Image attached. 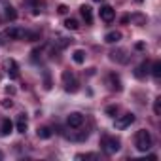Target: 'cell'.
Here are the masks:
<instances>
[{
	"label": "cell",
	"mask_w": 161,
	"mask_h": 161,
	"mask_svg": "<svg viewBox=\"0 0 161 161\" xmlns=\"http://www.w3.org/2000/svg\"><path fill=\"white\" fill-rule=\"evenodd\" d=\"M135 146H136L138 152H148V150L152 148V135H150V131L140 129V131L135 135Z\"/></svg>",
	"instance_id": "obj_1"
},
{
	"label": "cell",
	"mask_w": 161,
	"mask_h": 161,
	"mask_svg": "<svg viewBox=\"0 0 161 161\" xmlns=\"http://www.w3.org/2000/svg\"><path fill=\"white\" fill-rule=\"evenodd\" d=\"M101 146H103L104 153L114 155L116 152H119L121 142H119V138H116V136H103V138H101Z\"/></svg>",
	"instance_id": "obj_2"
},
{
	"label": "cell",
	"mask_w": 161,
	"mask_h": 161,
	"mask_svg": "<svg viewBox=\"0 0 161 161\" xmlns=\"http://www.w3.org/2000/svg\"><path fill=\"white\" fill-rule=\"evenodd\" d=\"M63 82H64L66 93H76V91L80 89V87H78V82L74 80V76H72V72H68V70L63 72Z\"/></svg>",
	"instance_id": "obj_3"
},
{
	"label": "cell",
	"mask_w": 161,
	"mask_h": 161,
	"mask_svg": "<svg viewBox=\"0 0 161 161\" xmlns=\"http://www.w3.org/2000/svg\"><path fill=\"white\" fill-rule=\"evenodd\" d=\"M131 123H135V114H131V112L116 118V129H127Z\"/></svg>",
	"instance_id": "obj_4"
},
{
	"label": "cell",
	"mask_w": 161,
	"mask_h": 161,
	"mask_svg": "<svg viewBox=\"0 0 161 161\" xmlns=\"http://www.w3.org/2000/svg\"><path fill=\"white\" fill-rule=\"evenodd\" d=\"M4 34L10 40H23V38H27V31L25 29H19V27H10Z\"/></svg>",
	"instance_id": "obj_5"
},
{
	"label": "cell",
	"mask_w": 161,
	"mask_h": 161,
	"mask_svg": "<svg viewBox=\"0 0 161 161\" xmlns=\"http://www.w3.org/2000/svg\"><path fill=\"white\" fill-rule=\"evenodd\" d=\"M66 123H68L72 129H78V127H82V125H84V116L80 114V112H72V114H68Z\"/></svg>",
	"instance_id": "obj_6"
},
{
	"label": "cell",
	"mask_w": 161,
	"mask_h": 161,
	"mask_svg": "<svg viewBox=\"0 0 161 161\" xmlns=\"http://www.w3.org/2000/svg\"><path fill=\"white\" fill-rule=\"evenodd\" d=\"M99 15H101V19H103L104 23H112L114 17H116V12H114L112 6H103V8L99 10Z\"/></svg>",
	"instance_id": "obj_7"
},
{
	"label": "cell",
	"mask_w": 161,
	"mask_h": 161,
	"mask_svg": "<svg viewBox=\"0 0 161 161\" xmlns=\"http://www.w3.org/2000/svg\"><path fill=\"white\" fill-rule=\"evenodd\" d=\"M6 68H8V76L12 80H17L19 78V64H17L15 59H8L6 61Z\"/></svg>",
	"instance_id": "obj_8"
},
{
	"label": "cell",
	"mask_w": 161,
	"mask_h": 161,
	"mask_svg": "<svg viewBox=\"0 0 161 161\" xmlns=\"http://www.w3.org/2000/svg\"><path fill=\"white\" fill-rule=\"evenodd\" d=\"M80 14H82V17L86 19L87 25L93 23V10H91V6H82V8H80Z\"/></svg>",
	"instance_id": "obj_9"
},
{
	"label": "cell",
	"mask_w": 161,
	"mask_h": 161,
	"mask_svg": "<svg viewBox=\"0 0 161 161\" xmlns=\"http://www.w3.org/2000/svg\"><path fill=\"white\" fill-rule=\"evenodd\" d=\"M27 127H29L27 116H25V114H19V118H17V125H15L17 133H27Z\"/></svg>",
	"instance_id": "obj_10"
},
{
	"label": "cell",
	"mask_w": 161,
	"mask_h": 161,
	"mask_svg": "<svg viewBox=\"0 0 161 161\" xmlns=\"http://www.w3.org/2000/svg\"><path fill=\"white\" fill-rule=\"evenodd\" d=\"M110 59H112V61H118V63H127V61H129V57L125 55V51H123V49L112 51V53H110Z\"/></svg>",
	"instance_id": "obj_11"
},
{
	"label": "cell",
	"mask_w": 161,
	"mask_h": 161,
	"mask_svg": "<svg viewBox=\"0 0 161 161\" xmlns=\"http://www.w3.org/2000/svg\"><path fill=\"white\" fill-rule=\"evenodd\" d=\"M108 84H110V89L121 91V82H119V78H118L116 74H110V76H108Z\"/></svg>",
	"instance_id": "obj_12"
},
{
	"label": "cell",
	"mask_w": 161,
	"mask_h": 161,
	"mask_svg": "<svg viewBox=\"0 0 161 161\" xmlns=\"http://www.w3.org/2000/svg\"><path fill=\"white\" fill-rule=\"evenodd\" d=\"M119 40H121V32H118V31H112V32H108L104 36V42L106 44H118Z\"/></svg>",
	"instance_id": "obj_13"
},
{
	"label": "cell",
	"mask_w": 161,
	"mask_h": 161,
	"mask_svg": "<svg viewBox=\"0 0 161 161\" xmlns=\"http://www.w3.org/2000/svg\"><path fill=\"white\" fill-rule=\"evenodd\" d=\"M12 131H14V123H12L8 118H6V119H2V125H0V133H2L4 136H8Z\"/></svg>",
	"instance_id": "obj_14"
},
{
	"label": "cell",
	"mask_w": 161,
	"mask_h": 161,
	"mask_svg": "<svg viewBox=\"0 0 161 161\" xmlns=\"http://www.w3.org/2000/svg\"><path fill=\"white\" fill-rule=\"evenodd\" d=\"M72 59H74L76 64H82V63L86 61V51H84V49H76V51L72 53Z\"/></svg>",
	"instance_id": "obj_15"
},
{
	"label": "cell",
	"mask_w": 161,
	"mask_h": 161,
	"mask_svg": "<svg viewBox=\"0 0 161 161\" xmlns=\"http://www.w3.org/2000/svg\"><path fill=\"white\" fill-rule=\"evenodd\" d=\"M146 74H148V63H142V64H138L135 68V76L136 78H144Z\"/></svg>",
	"instance_id": "obj_16"
},
{
	"label": "cell",
	"mask_w": 161,
	"mask_h": 161,
	"mask_svg": "<svg viewBox=\"0 0 161 161\" xmlns=\"http://www.w3.org/2000/svg\"><path fill=\"white\" fill-rule=\"evenodd\" d=\"M36 135H38V138H51V129L49 127H38L36 129Z\"/></svg>",
	"instance_id": "obj_17"
},
{
	"label": "cell",
	"mask_w": 161,
	"mask_h": 161,
	"mask_svg": "<svg viewBox=\"0 0 161 161\" xmlns=\"http://www.w3.org/2000/svg\"><path fill=\"white\" fill-rule=\"evenodd\" d=\"M64 29H68V31H78L80 29V23L76 21V19H64Z\"/></svg>",
	"instance_id": "obj_18"
},
{
	"label": "cell",
	"mask_w": 161,
	"mask_h": 161,
	"mask_svg": "<svg viewBox=\"0 0 161 161\" xmlns=\"http://www.w3.org/2000/svg\"><path fill=\"white\" fill-rule=\"evenodd\" d=\"M152 76H153L155 80L161 78V61H155V63H153V66H152Z\"/></svg>",
	"instance_id": "obj_19"
},
{
	"label": "cell",
	"mask_w": 161,
	"mask_h": 161,
	"mask_svg": "<svg viewBox=\"0 0 161 161\" xmlns=\"http://www.w3.org/2000/svg\"><path fill=\"white\" fill-rule=\"evenodd\" d=\"M6 17H8L10 21H15V19H17V12H15L12 6H6Z\"/></svg>",
	"instance_id": "obj_20"
},
{
	"label": "cell",
	"mask_w": 161,
	"mask_h": 161,
	"mask_svg": "<svg viewBox=\"0 0 161 161\" xmlns=\"http://www.w3.org/2000/svg\"><path fill=\"white\" fill-rule=\"evenodd\" d=\"M27 40H29V42L40 40V32H29V31H27Z\"/></svg>",
	"instance_id": "obj_21"
},
{
	"label": "cell",
	"mask_w": 161,
	"mask_h": 161,
	"mask_svg": "<svg viewBox=\"0 0 161 161\" xmlns=\"http://www.w3.org/2000/svg\"><path fill=\"white\" fill-rule=\"evenodd\" d=\"M55 42L59 44V47H66V46H68V38H64V36H57Z\"/></svg>",
	"instance_id": "obj_22"
},
{
	"label": "cell",
	"mask_w": 161,
	"mask_h": 161,
	"mask_svg": "<svg viewBox=\"0 0 161 161\" xmlns=\"http://www.w3.org/2000/svg\"><path fill=\"white\" fill-rule=\"evenodd\" d=\"M153 112H155V116L161 114V99H155V103H153Z\"/></svg>",
	"instance_id": "obj_23"
},
{
	"label": "cell",
	"mask_w": 161,
	"mask_h": 161,
	"mask_svg": "<svg viewBox=\"0 0 161 161\" xmlns=\"http://www.w3.org/2000/svg\"><path fill=\"white\" fill-rule=\"evenodd\" d=\"M106 114H108V116H112V118H114V116H116V114H118V106H114V104H112V106H108V108H106Z\"/></svg>",
	"instance_id": "obj_24"
},
{
	"label": "cell",
	"mask_w": 161,
	"mask_h": 161,
	"mask_svg": "<svg viewBox=\"0 0 161 161\" xmlns=\"http://www.w3.org/2000/svg\"><path fill=\"white\" fill-rule=\"evenodd\" d=\"M0 104H2L4 108H12V106H14V101H12V99H4L2 103H0Z\"/></svg>",
	"instance_id": "obj_25"
},
{
	"label": "cell",
	"mask_w": 161,
	"mask_h": 161,
	"mask_svg": "<svg viewBox=\"0 0 161 161\" xmlns=\"http://www.w3.org/2000/svg\"><path fill=\"white\" fill-rule=\"evenodd\" d=\"M57 12H59V14H61V15H64V14H66V12H68V8H66V6H64V4H61V6H59V8H57Z\"/></svg>",
	"instance_id": "obj_26"
},
{
	"label": "cell",
	"mask_w": 161,
	"mask_h": 161,
	"mask_svg": "<svg viewBox=\"0 0 161 161\" xmlns=\"http://www.w3.org/2000/svg\"><path fill=\"white\" fill-rule=\"evenodd\" d=\"M6 91H8L10 95H14V93H15V89H14V87H6Z\"/></svg>",
	"instance_id": "obj_27"
},
{
	"label": "cell",
	"mask_w": 161,
	"mask_h": 161,
	"mask_svg": "<svg viewBox=\"0 0 161 161\" xmlns=\"http://www.w3.org/2000/svg\"><path fill=\"white\" fill-rule=\"evenodd\" d=\"M4 44V40H2V34H0V46H2Z\"/></svg>",
	"instance_id": "obj_28"
},
{
	"label": "cell",
	"mask_w": 161,
	"mask_h": 161,
	"mask_svg": "<svg viewBox=\"0 0 161 161\" xmlns=\"http://www.w3.org/2000/svg\"><path fill=\"white\" fill-rule=\"evenodd\" d=\"M2 157H4V153H2V152H0V159H2Z\"/></svg>",
	"instance_id": "obj_29"
},
{
	"label": "cell",
	"mask_w": 161,
	"mask_h": 161,
	"mask_svg": "<svg viewBox=\"0 0 161 161\" xmlns=\"http://www.w3.org/2000/svg\"><path fill=\"white\" fill-rule=\"evenodd\" d=\"M95 2H103V0H95Z\"/></svg>",
	"instance_id": "obj_30"
}]
</instances>
